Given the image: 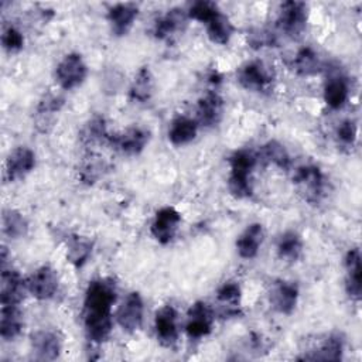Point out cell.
<instances>
[{"mask_svg": "<svg viewBox=\"0 0 362 362\" xmlns=\"http://www.w3.org/2000/svg\"><path fill=\"white\" fill-rule=\"evenodd\" d=\"M66 243V259L69 263H72L75 267H82L89 256L92 255L93 242L88 238L79 236V235H69L65 239Z\"/></svg>", "mask_w": 362, "mask_h": 362, "instance_id": "f1b7e54d", "label": "cell"}, {"mask_svg": "<svg viewBox=\"0 0 362 362\" xmlns=\"http://www.w3.org/2000/svg\"><path fill=\"white\" fill-rule=\"evenodd\" d=\"M64 106V98L58 93L48 92L42 96L37 106V126H51L54 122V115Z\"/></svg>", "mask_w": 362, "mask_h": 362, "instance_id": "d6a6232c", "label": "cell"}, {"mask_svg": "<svg viewBox=\"0 0 362 362\" xmlns=\"http://www.w3.org/2000/svg\"><path fill=\"white\" fill-rule=\"evenodd\" d=\"M198 133V122L188 116H177L173 119L168 129V140L174 146L191 143Z\"/></svg>", "mask_w": 362, "mask_h": 362, "instance_id": "484cf974", "label": "cell"}, {"mask_svg": "<svg viewBox=\"0 0 362 362\" xmlns=\"http://www.w3.org/2000/svg\"><path fill=\"white\" fill-rule=\"evenodd\" d=\"M260 157L266 163H270L281 170H288L291 165V158H290L288 151L286 150V147L281 143H279L276 140H270L264 146H262Z\"/></svg>", "mask_w": 362, "mask_h": 362, "instance_id": "836d02e7", "label": "cell"}, {"mask_svg": "<svg viewBox=\"0 0 362 362\" xmlns=\"http://www.w3.org/2000/svg\"><path fill=\"white\" fill-rule=\"evenodd\" d=\"M276 252H277V256L287 263L297 262L303 255L301 236L296 230L283 232L277 239Z\"/></svg>", "mask_w": 362, "mask_h": 362, "instance_id": "4316f807", "label": "cell"}, {"mask_svg": "<svg viewBox=\"0 0 362 362\" xmlns=\"http://www.w3.org/2000/svg\"><path fill=\"white\" fill-rule=\"evenodd\" d=\"M1 226L3 233L10 239H20L28 233V222L25 216L13 208L3 211Z\"/></svg>", "mask_w": 362, "mask_h": 362, "instance_id": "4dcf8cb0", "label": "cell"}, {"mask_svg": "<svg viewBox=\"0 0 362 362\" xmlns=\"http://www.w3.org/2000/svg\"><path fill=\"white\" fill-rule=\"evenodd\" d=\"M153 89H154V82H153V75L148 69V66H143L139 69L136 74L129 95L130 99L137 102V103H146L151 99L153 96Z\"/></svg>", "mask_w": 362, "mask_h": 362, "instance_id": "f546056e", "label": "cell"}, {"mask_svg": "<svg viewBox=\"0 0 362 362\" xmlns=\"http://www.w3.org/2000/svg\"><path fill=\"white\" fill-rule=\"evenodd\" d=\"M223 99L218 92H206L198 99L197 122L205 127L216 126L223 116Z\"/></svg>", "mask_w": 362, "mask_h": 362, "instance_id": "ac0fdd59", "label": "cell"}, {"mask_svg": "<svg viewBox=\"0 0 362 362\" xmlns=\"http://www.w3.org/2000/svg\"><path fill=\"white\" fill-rule=\"evenodd\" d=\"M27 291V283L16 269L1 267L0 303L1 305H20Z\"/></svg>", "mask_w": 362, "mask_h": 362, "instance_id": "8fae6325", "label": "cell"}, {"mask_svg": "<svg viewBox=\"0 0 362 362\" xmlns=\"http://www.w3.org/2000/svg\"><path fill=\"white\" fill-rule=\"evenodd\" d=\"M308 20V6L304 1L288 0L280 4L277 16V27L287 37L300 38L305 30Z\"/></svg>", "mask_w": 362, "mask_h": 362, "instance_id": "277c9868", "label": "cell"}, {"mask_svg": "<svg viewBox=\"0 0 362 362\" xmlns=\"http://www.w3.org/2000/svg\"><path fill=\"white\" fill-rule=\"evenodd\" d=\"M1 45L7 52H18L24 47V37L14 25H6L1 33Z\"/></svg>", "mask_w": 362, "mask_h": 362, "instance_id": "8d00e7d4", "label": "cell"}, {"mask_svg": "<svg viewBox=\"0 0 362 362\" xmlns=\"http://www.w3.org/2000/svg\"><path fill=\"white\" fill-rule=\"evenodd\" d=\"M345 348V339L341 334L334 332L324 338V341L320 342V345L314 349H311L308 354L301 356L300 359L307 361H339L342 359Z\"/></svg>", "mask_w": 362, "mask_h": 362, "instance_id": "44dd1931", "label": "cell"}, {"mask_svg": "<svg viewBox=\"0 0 362 362\" xmlns=\"http://www.w3.org/2000/svg\"><path fill=\"white\" fill-rule=\"evenodd\" d=\"M218 11H219V7L216 3L209 1V0H198V1H194L188 7L187 16H188V18H192L202 24H206Z\"/></svg>", "mask_w": 362, "mask_h": 362, "instance_id": "d590c367", "label": "cell"}, {"mask_svg": "<svg viewBox=\"0 0 362 362\" xmlns=\"http://www.w3.org/2000/svg\"><path fill=\"white\" fill-rule=\"evenodd\" d=\"M31 349L38 361H54L62 349V338L54 329H38L31 334Z\"/></svg>", "mask_w": 362, "mask_h": 362, "instance_id": "9a60e30c", "label": "cell"}, {"mask_svg": "<svg viewBox=\"0 0 362 362\" xmlns=\"http://www.w3.org/2000/svg\"><path fill=\"white\" fill-rule=\"evenodd\" d=\"M181 222V214L173 206H164L158 209L150 226L151 236L161 245H167L175 236V232Z\"/></svg>", "mask_w": 362, "mask_h": 362, "instance_id": "7c38bea8", "label": "cell"}, {"mask_svg": "<svg viewBox=\"0 0 362 362\" xmlns=\"http://www.w3.org/2000/svg\"><path fill=\"white\" fill-rule=\"evenodd\" d=\"M187 11L174 7L167 10L165 14H163L161 17H158L154 23V37L157 40H168L173 35H175L177 33L182 31V28L187 24Z\"/></svg>", "mask_w": 362, "mask_h": 362, "instance_id": "ffe728a7", "label": "cell"}, {"mask_svg": "<svg viewBox=\"0 0 362 362\" xmlns=\"http://www.w3.org/2000/svg\"><path fill=\"white\" fill-rule=\"evenodd\" d=\"M356 134H358V129H356V123L351 119H346V120H342L337 130H335V136H337V140L341 146H345V147H351L354 146L355 140H356Z\"/></svg>", "mask_w": 362, "mask_h": 362, "instance_id": "f35d334b", "label": "cell"}, {"mask_svg": "<svg viewBox=\"0 0 362 362\" xmlns=\"http://www.w3.org/2000/svg\"><path fill=\"white\" fill-rule=\"evenodd\" d=\"M272 69L262 61H247L239 66L236 79L239 85L250 92H264L270 89L273 82Z\"/></svg>", "mask_w": 362, "mask_h": 362, "instance_id": "8992f818", "label": "cell"}, {"mask_svg": "<svg viewBox=\"0 0 362 362\" xmlns=\"http://www.w3.org/2000/svg\"><path fill=\"white\" fill-rule=\"evenodd\" d=\"M205 27L208 38L218 45H226L235 33L232 21L221 10L205 24Z\"/></svg>", "mask_w": 362, "mask_h": 362, "instance_id": "83f0119b", "label": "cell"}, {"mask_svg": "<svg viewBox=\"0 0 362 362\" xmlns=\"http://www.w3.org/2000/svg\"><path fill=\"white\" fill-rule=\"evenodd\" d=\"M247 42L252 48L260 49L264 47H274L277 42L276 34L266 28H253L247 33Z\"/></svg>", "mask_w": 362, "mask_h": 362, "instance_id": "74e56055", "label": "cell"}, {"mask_svg": "<svg viewBox=\"0 0 362 362\" xmlns=\"http://www.w3.org/2000/svg\"><path fill=\"white\" fill-rule=\"evenodd\" d=\"M35 167V154L30 147H16L6 158L4 178L14 182L27 177Z\"/></svg>", "mask_w": 362, "mask_h": 362, "instance_id": "30bf717a", "label": "cell"}, {"mask_svg": "<svg viewBox=\"0 0 362 362\" xmlns=\"http://www.w3.org/2000/svg\"><path fill=\"white\" fill-rule=\"evenodd\" d=\"M150 140V132L144 127H129L120 134L109 136V144L126 156L140 154Z\"/></svg>", "mask_w": 362, "mask_h": 362, "instance_id": "2e32d148", "label": "cell"}, {"mask_svg": "<svg viewBox=\"0 0 362 362\" xmlns=\"http://www.w3.org/2000/svg\"><path fill=\"white\" fill-rule=\"evenodd\" d=\"M143 313H144V303L137 291L129 293L116 313V321L120 328L129 334L136 332L143 324Z\"/></svg>", "mask_w": 362, "mask_h": 362, "instance_id": "9c48e42d", "label": "cell"}, {"mask_svg": "<svg viewBox=\"0 0 362 362\" xmlns=\"http://www.w3.org/2000/svg\"><path fill=\"white\" fill-rule=\"evenodd\" d=\"M25 283L27 291L34 298L41 301L51 300L57 294L59 287L58 274L49 264H44L38 267L35 272H33L25 280Z\"/></svg>", "mask_w": 362, "mask_h": 362, "instance_id": "52a82bcc", "label": "cell"}, {"mask_svg": "<svg viewBox=\"0 0 362 362\" xmlns=\"http://www.w3.org/2000/svg\"><path fill=\"white\" fill-rule=\"evenodd\" d=\"M24 325L20 305H1L0 310V337L4 341L16 339Z\"/></svg>", "mask_w": 362, "mask_h": 362, "instance_id": "d4e9b609", "label": "cell"}, {"mask_svg": "<svg viewBox=\"0 0 362 362\" xmlns=\"http://www.w3.org/2000/svg\"><path fill=\"white\" fill-rule=\"evenodd\" d=\"M259 156L249 148H239L229 157L228 189L238 199H246L253 194L252 171L256 167Z\"/></svg>", "mask_w": 362, "mask_h": 362, "instance_id": "7a4b0ae2", "label": "cell"}, {"mask_svg": "<svg viewBox=\"0 0 362 362\" xmlns=\"http://www.w3.org/2000/svg\"><path fill=\"white\" fill-rule=\"evenodd\" d=\"M293 182L298 194L310 204H318L325 192V177L320 167L304 164L293 175Z\"/></svg>", "mask_w": 362, "mask_h": 362, "instance_id": "3957f363", "label": "cell"}, {"mask_svg": "<svg viewBox=\"0 0 362 362\" xmlns=\"http://www.w3.org/2000/svg\"><path fill=\"white\" fill-rule=\"evenodd\" d=\"M82 141L85 144H95V143H107L109 134L106 132V124L102 116H93L85 126L82 132Z\"/></svg>", "mask_w": 362, "mask_h": 362, "instance_id": "e575fe53", "label": "cell"}, {"mask_svg": "<svg viewBox=\"0 0 362 362\" xmlns=\"http://www.w3.org/2000/svg\"><path fill=\"white\" fill-rule=\"evenodd\" d=\"M88 75V65L82 55L69 52L58 62L55 68V81L64 90H71L83 83Z\"/></svg>", "mask_w": 362, "mask_h": 362, "instance_id": "5b68a950", "label": "cell"}, {"mask_svg": "<svg viewBox=\"0 0 362 362\" xmlns=\"http://www.w3.org/2000/svg\"><path fill=\"white\" fill-rule=\"evenodd\" d=\"M116 283L112 277L89 281L83 298V328L86 338L102 344L112 331V307L116 301Z\"/></svg>", "mask_w": 362, "mask_h": 362, "instance_id": "6da1fadb", "label": "cell"}, {"mask_svg": "<svg viewBox=\"0 0 362 362\" xmlns=\"http://www.w3.org/2000/svg\"><path fill=\"white\" fill-rule=\"evenodd\" d=\"M154 331L157 341L165 346L171 348L178 341V322L177 311L173 305H163L157 310L154 317Z\"/></svg>", "mask_w": 362, "mask_h": 362, "instance_id": "5bb4252c", "label": "cell"}, {"mask_svg": "<svg viewBox=\"0 0 362 362\" xmlns=\"http://www.w3.org/2000/svg\"><path fill=\"white\" fill-rule=\"evenodd\" d=\"M264 239V228L262 223L255 222L246 226V229L236 239V252L242 259H253Z\"/></svg>", "mask_w": 362, "mask_h": 362, "instance_id": "7402d4cb", "label": "cell"}, {"mask_svg": "<svg viewBox=\"0 0 362 362\" xmlns=\"http://www.w3.org/2000/svg\"><path fill=\"white\" fill-rule=\"evenodd\" d=\"M185 332L191 339H201L211 334L214 314L209 305L204 301H197L191 305L187 314Z\"/></svg>", "mask_w": 362, "mask_h": 362, "instance_id": "4fadbf2b", "label": "cell"}, {"mask_svg": "<svg viewBox=\"0 0 362 362\" xmlns=\"http://www.w3.org/2000/svg\"><path fill=\"white\" fill-rule=\"evenodd\" d=\"M348 98H349L348 79L341 74L331 75L324 85V102L327 103V106L334 110L341 109L346 103Z\"/></svg>", "mask_w": 362, "mask_h": 362, "instance_id": "603a6c76", "label": "cell"}, {"mask_svg": "<svg viewBox=\"0 0 362 362\" xmlns=\"http://www.w3.org/2000/svg\"><path fill=\"white\" fill-rule=\"evenodd\" d=\"M242 288L236 281H225L216 291V301L221 305L223 317L240 315Z\"/></svg>", "mask_w": 362, "mask_h": 362, "instance_id": "cb8c5ba5", "label": "cell"}, {"mask_svg": "<svg viewBox=\"0 0 362 362\" xmlns=\"http://www.w3.org/2000/svg\"><path fill=\"white\" fill-rule=\"evenodd\" d=\"M321 61L318 54L311 47H303L293 58V68L301 76H311L321 71Z\"/></svg>", "mask_w": 362, "mask_h": 362, "instance_id": "1f68e13d", "label": "cell"}, {"mask_svg": "<svg viewBox=\"0 0 362 362\" xmlns=\"http://www.w3.org/2000/svg\"><path fill=\"white\" fill-rule=\"evenodd\" d=\"M345 291L352 301H359L362 297V267L361 252L358 247L349 249L345 255Z\"/></svg>", "mask_w": 362, "mask_h": 362, "instance_id": "d6986e66", "label": "cell"}, {"mask_svg": "<svg viewBox=\"0 0 362 362\" xmlns=\"http://www.w3.org/2000/svg\"><path fill=\"white\" fill-rule=\"evenodd\" d=\"M139 16V6L136 3H117L107 10V23L116 37L126 35Z\"/></svg>", "mask_w": 362, "mask_h": 362, "instance_id": "e0dca14e", "label": "cell"}, {"mask_svg": "<svg viewBox=\"0 0 362 362\" xmlns=\"http://www.w3.org/2000/svg\"><path fill=\"white\" fill-rule=\"evenodd\" d=\"M298 286L296 281L288 280H274L269 288V301L274 311L290 315L298 301Z\"/></svg>", "mask_w": 362, "mask_h": 362, "instance_id": "ba28073f", "label": "cell"}]
</instances>
